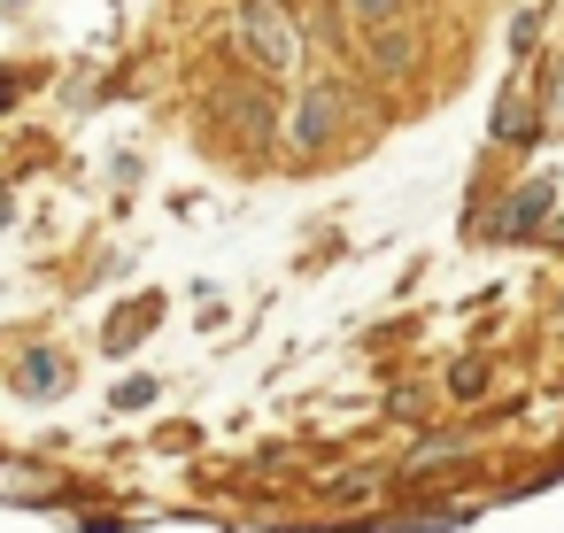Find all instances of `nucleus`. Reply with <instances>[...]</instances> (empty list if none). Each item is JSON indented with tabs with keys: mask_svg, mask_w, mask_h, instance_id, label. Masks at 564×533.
Segmentation results:
<instances>
[{
	"mask_svg": "<svg viewBox=\"0 0 564 533\" xmlns=\"http://www.w3.org/2000/svg\"><path fill=\"white\" fill-rule=\"evenodd\" d=\"M232 47L256 63V70H271V78H286L294 63H302V32H294V9H279V0H232Z\"/></svg>",
	"mask_w": 564,
	"mask_h": 533,
	"instance_id": "1",
	"label": "nucleus"
},
{
	"mask_svg": "<svg viewBox=\"0 0 564 533\" xmlns=\"http://www.w3.org/2000/svg\"><path fill=\"white\" fill-rule=\"evenodd\" d=\"M340 124H348V101H340V86H333V78H310V86H302V101H294L286 148L317 155V148H333V140H340Z\"/></svg>",
	"mask_w": 564,
	"mask_h": 533,
	"instance_id": "2",
	"label": "nucleus"
},
{
	"mask_svg": "<svg viewBox=\"0 0 564 533\" xmlns=\"http://www.w3.org/2000/svg\"><path fill=\"white\" fill-rule=\"evenodd\" d=\"M417 55H425V47H417V24H402V17L371 24V63H379V78H394V86H402V78L417 70Z\"/></svg>",
	"mask_w": 564,
	"mask_h": 533,
	"instance_id": "3",
	"label": "nucleus"
},
{
	"mask_svg": "<svg viewBox=\"0 0 564 533\" xmlns=\"http://www.w3.org/2000/svg\"><path fill=\"white\" fill-rule=\"evenodd\" d=\"M549 202H556V186H549V178H525L518 202H510V232H533V225L549 217Z\"/></svg>",
	"mask_w": 564,
	"mask_h": 533,
	"instance_id": "4",
	"label": "nucleus"
},
{
	"mask_svg": "<svg viewBox=\"0 0 564 533\" xmlns=\"http://www.w3.org/2000/svg\"><path fill=\"white\" fill-rule=\"evenodd\" d=\"M17 379L40 394V387H63V379H70V363H63V356H24V371H17Z\"/></svg>",
	"mask_w": 564,
	"mask_h": 533,
	"instance_id": "5",
	"label": "nucleus"
},
{
	"mask_svg": "<svg viewBox=\"0 0 564 533\" xmlns=\"http://www.w3.org/2000/svg\"><path fill=\"white\" fill-rule=\"evenodd\" d=\"M348 17H364V24H387V17H402V0H340Z\"/></svg>",
	"mask_w": 564,
	"mask_h": 533,
	"instance_id": "6",
	"label": "nucleus"
},
{
	"mask_svg": "<svg viewBox=\"0 0 564 533\" xmlns=\"http://www.w3.org/2000/svg\"><path fill=\"white\" fill-rule=\"evenodd\" d=\"M525 124H533V117H525V109H518V101H502V117H495V132H502V140H518V132H525Z\"/></svg>",
	"mask_w": 564,
	"mask_h": 533,
	"instance_id": "7",
	"label": "nucleus"
},
{
	"mask_svg": "<svg viewBox=\"0 0 564 533\" xmlns=\"http://www.w3.org/2000/svg\"><path fill=\"white\" fill-rule=\"evenodd\" d=\"M448 387H456V394H479V387H487V363H456V379H448Z\"/></svg>",
	"mask_w": 564,
	"mask_h": 533,
	"instance_id": "8",
	"label": "nucleus"
},
{
	"mask_svg": "<svg viewBox=\"0 0 564 533\" xmlns=\"http://www.w3.org/2000/svg\"><path fill=\"white\" fill-rule=\"evenodd\" d=\"M448 456H456V440H417V456H410V464H448Z\"/></svg>",
	"mask_w": 564,
	"mask_h": 533,
	"instance_id": "9",
	"label": "nucleus"
},
{
	"mask_svg": "<svg viewBox=\"0 0 564 533\" xmlns=\"http://www.w3.org/2000/svg\"><path fill=\"white\" fill-rule=\"evenodd\" d=\"M549 109H556V117H564V70H556V101H549Z\"/></svg>",
	"mask_w": 564,
	"mask_h": 533,
	"instance_id": "10",
	"label": "nucleus"
}]
</instances>
